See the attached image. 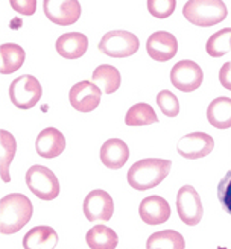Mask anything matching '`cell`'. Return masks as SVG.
<instances>
[{
	"mask_svg": "<svg viewBox=\"0 0 231 249\" xmlns=\"http://www.w3.org/2000/svg\"><path fill=\"white\" fill-rule=\"evenodd\" d=\"M84 214L90 222H108L114 214L113 197L105 190H91L84 199Z\"/></svg>",
	"mask_w": 231,
	"mask_h": 249,
	"instance_id": "obj_9",
	"label": "cell"
},
{
	"mask_svg": "<svg viewBox=\"0 0 231 249\" xmlns=\"http://www.w3.org/2000/svg\"><path fill=\"white\" fill-rule=\"evenodd\" d=\"M214 140L213 137L205 132H192L181 137L177 151L181 157L187 160H199L213 152Z\"/></svg>",
	"mask_w": 231,
	"mask_h": 249,
	"instance_id": "obj_12",
	"label": "cell"
},
{
	"mask_svg": "<svg viewBox=\"0 0 231 249\" xmlns=\"http://www.w3.org/2000/svg\"><path fill=\"white\" fill-rule=\"evenodd\" d=\"M9 5L12 6V9L20 12L23 16H32L36 9L35 0H11Z\"/></svg>",
	"mask_w": 231,
	"mask_h": 249,
	"instance_id": "obj_30",
	"label": "cell"
},
{
	"mask_svg": "<svg viewBox=\"0 0 231 249\" xmlns=\"http://www.w3.org/2000/svg\"><path fill=\"white\" fill-rule=\"evenodd\" d=\"M93 82L105 94H113L120 87V73L114 66L102 64L93 71Z\"/></svg>",
	"mask_w": 231,
	"mask_h": 249,
	"instance_id": "obj_21",
	"label": "cell"
},
{
	"mask_svg": "<svg viewBox=\"0 0 231 249\" xmlns=\"http://www.w3.org/2000/svg\"><path fill=\"white\" fill-rule=\"evenodd\" d=\"M35 149L43 158H55L66 149V139L56 128H46L36 137Z\"/></svg>",
	"mask_w": 231,
	"mask_h": 249,
	"instance_id": "obj_15",
	"label": "cell"
},
{
	"mask_svg": "<svg viewBox=\"0 0 231 249\" xmlns=\"http://www.w3.org/2000/svg\"><path fill=\"white\" fill-rule=\"evenodd\" d=\"M172 161L161 158H146L134 163L128 170V184L139 192L154 189L169 175Z\"/></svg>",
	"mask_w": 231,
	"mask_h": 249,
	"instance_id": "obj_1",
	"label": "cell"
},
{
	"mask_svg": "<svg viewBox=\"0 0 231 249\" xmlns=\"http://www.w3.org/2000/svg\"><path fill=\"white\" fill-rule=\"evenodd\" d=\"M204 79L202 69L195 61L182 59L170 70V82L182 93H192L199 89Z\"/></svg>",
	"mask_w": 231,
	"mask_h": 249,
	"instance_id": "obj_8",
	"label": "cell"
},
{
	"mask_svg": "<svg viewBox=\"0 0 231 249\" xmlns=\"http://www.w3.org/2000/svg\"><path fill=\"white\" fill-rule=\"evenodd\" d=\"M139 214L140 219L151 227L161 225L170 217V207L161 196H148L140 202Z\"/></svg>",
	"mask_w": 231,
	"mask_h": 249,
	"instance_id": "obj_14",
	"label": "cell"
},
{
	"mask_svg": "<svg viewBox=\"0 0 231 249\" xmlns=\"http://www.w3.org/2000/svg\"><path fill=\"white\" fill-rule=\"evenodd\" d=\"M89 49V38L82 32H67L56 40V51L66 59H78Z\"/></svg>",
	"mask_w": 231,
	"mask_h": 249,
	"instance_id": "obj_17",
	"label": "cell"
},
{
	"mask_svg": "<svg viewBox=\"0 0 231 249\" xmlns=\"http://www.w3.org/2000/svg\"><path fill=\"white\" fill-rule=\"evenodd\" d=\"M182 16L192 24L209 28L227 18V6L222 0H189L182 8Z\"/></svg>",
	"mask_w": 231,
	"mask_h": 249,
	"instance_id": "obj_3",
	"label": "cell"
},
{
	"mask_svg": "<svg viewBox=\"0 0 231 249\" xmlns=\"http://www.w3.org/2000/svg\"><path fill=\"white\" fill-rule=\"evenodd\" d=\"M205 51L212 58H221L231 52V28L214 32L205 43Z\"/></svg>",
	"mask_w": 231,
	"mask_h": 249,
	"instance_id": "obj_26",
	"label": "cell"
},
{
	"mask_svg": "<svg viewBox=\"0 0 231 249\" xmlns=\"http://www.w3.org/2000/svg\"><path fill=\"white\" fill-rule=\"evenodd\" d=\"M32 217V202L21 193L6 195L0 201V231L2 234L18 232Z\"/></svg>",
	"mask_w": 231,
	"mask_h": 249,
	"instance_id": "obj_2",
	"label": "cell"
},
{
	"mask_svg": "<svg viewBox=\"0 0 231 249\" xmlns=\"http://www.w3.org/2000/svg\"><path fill=\"white\" fill-rule=\"evenodd\" d=\"M43 89L38 79L31 74H23L14 79L9 85V97L11 102L20 109H29L38 104L41 99Z\"/></svg>",
	"mask_w": 231,
	"mask_h": 249,
	"instance_id": "obj_6",
	"label": "cell"
},
{
	"mask_svg": "<svg viewBox=\"0 0 231 249\" xmlns=\"http://www.w3.org/2000/svg\"><path fill=\"white\" fill-rule=\"evenodd\" d=\"M217 199L227 213L231 214V169L225 173V177L217 185Z\"/></svg>",
	"mask_w": 231,
	"mask_h": 249,
	"instance_id": "obj_29",
	"label": "cell"
},
{
	"mask_svg": "<svg viewBox=\"0 0 231 249\" xmlns=\"http://www.w3.org/2000/svg\"><path fill=\"white\" fill-rule=\"evenodd\" d=\"M146 249H186V242L178 231L163 230L148 237Z\"/></svg>",
	"mask_w": 231,
	"mask_h": 249,
	"instance_id": "obj_24",
	"label": "cell"
},
{
	"mask_svg": "<svg viewBox=\"0 0 231 249\" xmlns=\"http://www.w3.org/2000/svg\"><path fill=\"white\" fill-rule=\"evenodd\" d=\"M146 51H148V55L152 59L166 62L177 55L178 41L170 32L158 31L154 32L148 38V41H146Z\"/></svg>",
	"mask_w": 231,
	"mask_h": 249,
	"instance_id": "obj_13",
	"label": "cell"
},
{
	"mask_svg": "<svg viewBox=\"0 0 231 249\" xmlns=\"http://www.w3.org/2000/svg\"><path fill=\"white\" fill-rule=\"evenodd\" d=\"M148 11L151 12V16L155 18H167L169 16H172V12L175 11L177 2L175 0H148L146 2Z\"/></svg>",
	"mask_w": 231,
	"mask_h": 249,
	"instance_id": "obj_28",
	"label": "cell"
},
{
	"mask_svg": "<svg viewBox=\"0 0 231 249\" xmlns=\"http://www.w3.org/2000/svg\"><path fill=\"white\" fill-rule=\"evenodd\" d=\"M26 184L29 190L40 197L41 201H53L59 195V181L55 177V173L44 166H32L26 172Z\"/></svg>",
	"mask_w": 231,
	"mask_h": 249,
	"instance_id": "obj_4",
	"label": "cell"
},
{
	"mask_svg": "<svg viewBox=\"0 0 231 249\" xmlns=\"http://www.w3.org/2000/svg\"><path fill=\"white\" fill-rule=\"evenodd\" d=\"M129 158V147L120 139H109L101 147V161L108 169H122Z\"/></svg>",
	"mask_w": 231,
	"mask_h": 249,
	"instance_id": "obj_16",
	"label": "cell"
},
{
	"mask_svg": "<svg viewBox=\"0 0 231 249\" xmlns=\"http://www.w3.org/2000/svg\"><path fill=\"white\" fill-rule=\"evenodd\" d=\"M139 38L128 31H111L107 32L99 43V51L111 58H126L139 51Z\"/></svg>",
	"mask_w": 231,
	"mask_h": 249,
	"instance_id": "obj_5",
	"label": "cell"
},
{
	"mask_svg": "<svg viewBox=\"0 0 231 249\" xmlns=\"http://www.w3.org/2000/svg\"><path fill=\"white\" fill-rule=\"evenodd\" d=\"M177 211L184 225H198L204 214L199 193L192 185H182L177 195Z\"/></svg>",
	"mask_w": 231,
	"mask_h": 249,
	"instance_id": "obj_7",
	"label": "cell"
},
{
	"mask_svg": "<svg viewBox=\"0 0 231 249\" xmlns=\"http://www.w3.org/2000/svg\"><path fill=\"white\" fill-rule=\"evenodd\" d=\"M85 242L90 249H116L119 237L114 230L105 225H94L85 234Z\"/></svg>",
	"mask_w": 231,
	"mask_h": 249,
	"instance_id": "obj_20",
	"label": "cell"
},
{
	"mask_svg": "<svg viewBox=\"0 0 231 249\" xmlns=\"http://www.w3.org/2000/svg\"><path fill=\"white\" fill-rule=\"evenodd\" d=\"M157 105L160 107L161 113L167 117H177L179 113L178 97L169 90H163L157 94Z\"/></svg>",
	"mask_w": 231,
	"mask_h": 249,
	"instance_id": "obj_27",
	"label": "cell"
},
{
	"mask_svg": "<svg viewBox=\"0 0 231 249\" xmlns=\"http://www.w3.org/2000/svg\"><path fill=\"white\" fill-rule=\"evenodd\" d=\"M24 56L26 55H24L21 46L11 43L2 44V47H0V61H2L0 71H2V74H11L17 71L23 66Z\"/></svg>",
	"mask_w": 231,
	"mask_h": 249,
	"instance_id": "obj_23",
	"label": "cell"
},
{
	"mask_svg": "<svg viewBox=\"0 0 231 249\" xmlns=\"http://www.w3.org/2000/svg\"><path fill=\"white\" fill-rule=\"evenodd\" d=\"M58 245V234L52 227H34L23 237L24 249H55Z\"/></svg>",
	"mask_w": 231,
	"mask_h": 249,
	"instance_id": "obj_18",
	"label": "cell"
},
{
	"mask_svg": "<svg viewBox=\"0 0 231 249\" xmlns=\"http://www.w3.org/2000/svg\"><path fill=\"white\" fill-rule=\"evenodd\" d=\"M219 81H221L225 90L231 91V61L225 62L219 70Z\"/></svg>",
	"mask_w": 231,
	"mask_h": 249,
	"instance_id": "obj_31",
	"label": "cell"
},
{
	"mask_svg": "<svg viewBox=\"0 0 231 249\" xmlns=\"http://www.w3.org/2000/svg\"><path fill=\"white\" fill-rule=\"evenodd\" d=\"M46 17L59 26H70L81 17V5L76 0H44Z\"/></svg>",
	"mask_w": 231,
	"mask_h": 249,
	"instance_id": "obj_11",
	"label": "cell"
},
{
	"mask_svg": "<svg viewBox=\"0 0 231 249\" xmlns=\"http://www.w3.org/2000/svg\"><path fill=\"white\" fill-rule=\"evenodd\" d=\"M207 120L216 129L231 128V99L216 97L207 108Z\"/></svg>",
	"mask_w": 231,
	"mask_h": 249,
	"instance_id": "obj_19",
	"label": "cell"
},
{
	"mask_svg": "<svg viewBox=\"0 0 231 249\" xmlns=\"http://www.w3.org/2000/svg\"><path fill=\"white\" fill-rule=\"evenodd\" d=\"M16 151H17V143L14 135L2 129L0 131V175H2L3 182L11 181L9 166L16 157Z\"/></svg>",
	"mask_w": 231,
	"mask_h": 249,
	"instance_id": "obj_22",
	"label": "cell"
},
{
	"mask_svg": "<svg viewBox=\"0 0 231 249\" xmlns=\"http://www.w3.org/2000/svg\"><path fill=\"white\" fill-rule=\"evenodd\" d=\"M157 122H158V117L155 114L154 108L149 104H144V102H140L131 107L125 117V123L128 126H146V124H152Z\"/></svg>",
	"mask_w": 231,
	"mask_h": 249,
	"instance_id": "obj_25",
	"label": "cell"
},
{
	"mask_svg": "<svg viewBox=\"0 0 231 249\" xmlns=\"http://www.w3.org/2000/svg\"><path fill=\"white\" fill-rule=\"evenodd\" d=\"M101 94L102 91L93 81H81L70 89L69 101L79 113H91L99 107Z\"/></svg>",
	"mask_w": 231,
	"mask_h": 249,
	"instance_id": "obj_10",
	"label": "cell"
}]
</instances>
